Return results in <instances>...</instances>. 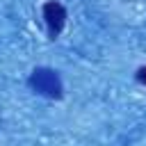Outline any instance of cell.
Instances as JSON below:
<instances>
[{
    "instance_id": "3957f363",
    "label": "cell",
    "mask_w": 146,
    "mask_h": 146,
    "mask_svg": "<svg viewBox=\"0 0 146 146\" xmlns=\"http://www.w3.org/2000/svg\"><path fill=\"white\" fill-rule=\"evenodd\" d=\"M135 78H137V82H141V84H146V66H141V68H137V73H135Z\"/></svg>"
},
{
    "instance_id": "6da1fadb",
    "label": "cell",
    "mask_w": 146,
    "mask_h": 146,
    "mask_svg": "<svg viewBox=\"0 0 146 146\" xmlns=\"http://www.w3.org/2000/svg\"><path fill=\"white\" fill-rule=\"evenodd\" d=\"M27 82H30V87H32L36 94H41V96H46V98L59 100V98L64 96V84H62L57 71H52V68H46V66L34 68V71L30 73V80H27Z\"/></svg>"
},
{
    "instance_id": "7a4b0ae2",
    "label": "cell",
    "mask_w": 146,
    "mask_h": 146,
    "mask_svg": "<svg viewBox=\"0 0 146 146\" xmlns=\"http://www.w3.org/2000/svg\"><path fill=\"white\" fill-rule=\"evenodd\" d=\"M43 21H46V30H48V36L50 39H57L66 25V9L62 2L57 0H50L43 5Z\"/></svg>"
}]
</instances>
